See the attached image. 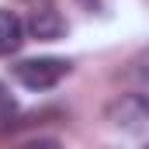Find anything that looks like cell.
Instances as JSON below:
<instances>
[{
	"mask_svg": "<svg viewBox=\"0 0 149 149\" xmlns=\"http://www.w3.org/2000/svg\"><path fill=\"white\" fill-rule=\"evenodd\" d=\"M70 73V63L59 56H38V59H21L14 66V76L28 90H52L63 76Z\"/></svg>",
	"mask_w": 149,
	"mask_h": 149,
	"instance_id": "6da1fadb",
	"label": "cell"
},
{
	"mask_svg": "<svg viewBox=\"0 0 149 149\" xmlns=\"http://www.w3.org/2000/svg\"><path fill=\"white\" fill-rule=\"evenodd\" d=\"M108 121L125 132H142L149 125V97L146 94H121L108 104Z\"/></svg>",
	"mask_w": 149,
	"mask_h": 149,
	"instance_id": "7a4b0ae2",
	"label": "cell"
},
{
	"mask_svg": "<svg viewBox=\"0 0 149 149\" xmlns=\"http://www.w3.org/2000/svg\"><path fill=\"white\" fill-rule=\"evenodd\" d=\"M28 31L38 42H59V38L66 35V17L52 3H42V7L31 10V17H28Z\"/></svg>",
	"mask_w": 149,
	"mask_h": 149,
	"instance_id": "3957f363",
	"label": "cell"
},
{
	"mask_svg": "<svg viewBox=\"0 0 149 149\" xmlns=\"http://www.w3.org/2000/svg\"><path fill=\"white\" fill-rule=\"evenodd\" d=\"M24 42V24L14 10H0V56H14Z\"/></svg>",
	"mask_w": 149,
	"mask_h": 149,
	"instance_id": "277c9868",
	"label": "cell"
},
{
	"mask_svg": "<svg viewBox=\"0 0 149 149\" xmlns=\"http://www.w3.org/2000/svg\"><path fill=\"white\" fill-rule=\"evenodd\" d=\"M14 114H17V101H14L10 90L0 83V128H7V125L14 121Z\"/></svg>",
	"mask_w": 149,
	"mask_h": 149,
	"instance_id": "5b68a950",
	"label": "cell"
},
{
	"mask_svg": "<svg viewBox=\"0 0 149 149\" xmlns=\"http://www.w3.org/2000/svg\"><path fill=\"white\" fill-rule=\"evenodd\" d=\"M128 76L142 87V90H149V52H142V56H135V63H132V70H128Z\"/></svg>",
	"mask_w": 149,
	"mask_h": 149,
	"instance_id": "8992f818",
	"label": "cell"
}]
</instances>
